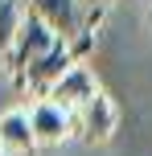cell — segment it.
<instances>
[{
  "label": "cell",
  "instance_id": "cell-1",
  "mask_svg": "<svg viewBox=\"0 0 152 156\" xmlns=\"http://www.w3.org/2000/svg\"><path fill=\"white\" fill-rule=\"evenodd\" d=\"M54 41H58V37H54V33H49L45 25L37 21V16L21 12V21H16V33H12V41H8V49H4V58H0V62H4V70L16 78V74H21V70H25V66H29L37 54H45Z\"/></svg>",
  "mask_w": 152,
  "mask_h": 156
},
{
  "label": "cell",
  "instance_id": "cell-2",
  "mask_svg": "<svg viewBox=\"0 0 152 156\" xmlns=\"http://www.w3.org/2000/svg\"><path fill=\"white\" fill-rule=\"evenodd\" d=\"M70 66H74V58L66 54V41L58 37L54 45L45 49V54H37L21 74H16V86H21V90H29V94H37V99H45L49 86H54L66 70H70Z\"/></svg>",
  "mask_w": 152,
  "mask_h": 156
},
{
  "label": "cell",
  "instance_id": "cell-3",
  "mask_svg": "<svg viewBox=\"0 0 152 156\" xmlns=\"http://www.w3.org/2000/svg\"><path fill=\"white\" fill-rule=\"evenodd\" d=\"M115 123H119V111H115V103L107 99L103 90H95V94L70 115V132H78L87 144L111 140V136H115Z\"/></svg>",
  "mask_w": 152,
  "mask_h": 156
},
{
  "label": "cell",
  "instance_id": "cell-4",
  "mask_svg": "<svg viewBox=\"0 0 152 156\" xmlns=\"http://www.w3.org/2000/svg\"><path fill=\"white\" fill-rule=\"evenodd\" d=\"M21 8L29 16H37L41 25H45L54 37H70V33H78L82 25H87V8L78 4V0H21Z\"/></svg>",
  "mask_w": 152,
  "mask_h": 156
},
{
  "label": "cell",
  "instance_id": "cell-5",
  "mask_svg": "<svg viewBox=\"0 0 152 156\" xmlns=\"http://www.w3.org/2000/svg\"><path fill=\"white\" fill-rule=\"evenodd\" d=\"M95 90H99V82H95V74H90V66H87V62H74L70 70H66L54 86H49L45 99L54 103V107H62L66 115H74V111H78Z\"/></svg>",
  "mask_w": 152,
  "mask_h": 156
},
{
  "label": "cell",
  "instance_id": "cell-6",
  "mask_svg": "<svg viewBox=\"0 0 152 156\" xmlns=\"http://www.w3.org/2000/svg\"><path fill=\"white\" fill-rule=\"evenodd\" d=\"M25 115H29V132L37 144H62L70 136V115L62 107H54L49 99H37Z\"/></svg>",
  "mask_w": 152,
  "mask_h": 156
},
{
  "label": "cell",
  "instance_id": "cell-7",
  "mask_svg": "<svg viewBox=\"0 0 152 156\" xmlns=\"http://www.w3.org/2000/svg\"><path fill=\"white\" fill-rule=\"evenodd\" d=\"M0 148H4V156H33L37 140L29 132V115L25 111H4L0 115Z\"/></svg>",
  "mask_w": 152,
  "mask_h": 156
},
{
  "label": "cell",
  "instance_id": "cell-8",
  "mask_svg": "<svg viewBox=\"0 0 152 156\" xmlns=\"http://www.w3.org/2000/svg\"><path fill=\"white\" fill-rule=\"evenodd\" d=\"M21 0H0V58H4V49H8V41H12V33H16V21H21Z\"/></svg>",
  "mask_w": 152,
  "mask_h": 156
},
{
  "label": "cell",
  "instance_id": "cell-9",
  "mask_svg": "<svg viewBox=\"0 0 152 156\" xmlns=\"http://www.w3.org/2000/svg\"><path fill=\"white\" fill-rule=\"evenodd\" d=\"M78 4H82V8H87V12H103V8H107V4H111V0H78Z\"/></svg>",
  "mask_w": 152,
  "mask_h": 156
},
{
  "label": "cell",
  "instance_id": "cell-10",
  "mask_svg": "<svg viewBox=\"0 0 152 156\" xmlns=\"http://www.w3.org/2000/svg\"><path fill=\"white\" fill-rule=\"evenodd\" d=\"M0 156H4V148H0Z\"/></svg>",
  "mask_w": 152,
  "mask_h": 156
}]
</instances>
